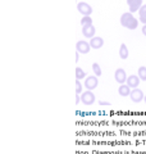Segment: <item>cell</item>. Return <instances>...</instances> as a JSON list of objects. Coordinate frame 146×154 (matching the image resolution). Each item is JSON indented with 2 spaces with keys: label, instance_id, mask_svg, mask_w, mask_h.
Returning <instances> with one entry per match:
<instances>
[{
  "label": "cell",
  "instance_id": "obj_14",
  "mask_svg": "<svg viewBox=\"0 0 146 154\" xmlns=\"http://www.w3.org/2000/svg\"><path fill=\"white\" fill-rule=\"evenodd\" d=\"M138 16H140V19H138V21H140V22H142L144 25H146V4H144V5L140 8Z\"/></svg>",
  "mask_w": 146,
  "mask_h": 154
},
{
  "label": "cell",
  "instance_id": "obj_10",
  "mask_svg": "<svg viewBox=\"0 0 146 154\" xmlns=\"http://www.w3.org/2000/svg\"><path fill=\"white\" fill-rule=\"evenodd\" d=\"M140 77L137 76V75H131V76H128L127 77V81H126V85L127 86H129L131 89H136L138 86V84H140Z\"/></svg>",
  "mask_w": 146,
  "mask_h": 154
},
{
  "label": "cell",
  "instance_id": "obj_1",
  "mask_svg": "<svg viewBox=\"0 0 146 154\" xmlns=\"http://www.w3.org/2000/svg\"><path fill=\"white\" fill-rule=\"evenodd\" d=\"M120 25L126 27V28H128V30H136L138 26V21H137V18H135L133 17V14L132 13H123L122 14V17H120Z\"/></svg>",
  "mask_w": 146,
  "mask_h": 154
},
{
  "label": "cell",
  "instance_id": "obj_13",
  "mask_svg": "<svg viewBox=\"0 0 146 154\" xmlns=\"http://www.w3.org/2000/svg\"><path fill=\"white\" fill-rule=\"evenodd\" d=\"M118 93H119V95L120 96H127V95H129L131 94V88L129 86H127V85H120L119 86V89H118Z\"/></svg>",
  "mask_w": 146,
  "mask_h": 154
},
{
  "label": "cell",
  "instance_id": "obj_21",
  "mask_svg": "<svg viewBox=\"0 0 146 154\" xmlns=\"http://www.w3.org/2000/svg\"><path fill=\"white\" fill-rule=\"evenodd\" d=\"M78 58H80V53L76 51V62H78Z\"/></svg>",
  "mask_w": 146,
  "mask_h": 154
},
{
  "label": "cell",
  "instance_id": "obj_7",
  "mask_svg": "<svg viewBox=\"0 0 146 154\" xmlns=\"http://www.w3.org/2000/svg\"><path fill=\"white\" fill-rule=\"evenodd\" d=\"M76 49H77V51H78V53H82V54H87V53L90 51V49H91L90 42L80 40V41L76 44Z\"/></svg>",
  "mask_w": 146,
  "mask_h": 154
},
{
  "label": "cell",
  "instance_id": "obj_6",
  "mask_svg": "<svg viewBox=\"0 0 146 154\" xmlns=\"http://www.w3.org/2000/svg\"><path fill=\"white\" fill-rule=\"evenodd\" d=\"M114 79H115V81L118 84L123 85L126 81H127V75H126V71L123 68H118L115 71V73H114Z\"/></svg>",
  "mask_w": 146,
  "mask_h": 154
},
{
  "label": "cell",
  "instance_id": "obj_23",
  "mask_svg": "<svg viewBox=\"0 0 146 154\" xmlns=\"http://www.w3.org/2000/svg\"><path fill=\"white\" fill-rule=\"evenodd\" d=\"M144 102H145V104H146V96H145V98H144Z\"/></svg>",
  "mask_w": 146,
  "mask_h": 154
},
{
  "label": "cell",
  "instance_id": "obj_11",
  "mask_svg": "<svg viewBox=\"0 0 146 154\" xmlns=\"http://www.w3.org/2000/svg\"><path fill=\"white\" fill-rule=\"evenodd\" d=\"M103 45H104V40H103V37H100V36L92 37L90 40V46L92 49H100V48H103Z\"/></svg>",
  "mask_w": 146,
  "mask_h": 154
},
{
  "label": "cell",
  "instance_id": "obj_8",
  "mask_svg": "<svg viewBox=\"0 0 146 154\" xmlns=\"http://www.w3.org/2000/svg\"><path fill=\"white\" fill-rule=\"evenodd\" d=\"M95 26L94 25H86V26H82V33L84 36L87 38H92L95 37Z\"/></svg>",
  "mask_w": 146,
  "mask_h": 154
},
{
  "label": "cell",
  "instance_id": "obj_16",
  "mask_svg": "<svg viewBox=\"0 0 146 154\" xmlns=\"http://www.w3.org/2000/svg\"><path fill=\"white\" fill-rule=\"evenodd\" d=\"M137 76L140 77L141 81H146V67H144V66L140 67L137 71Z\"/></svg>",
  "mask_w": 146,
  "mask_h": 154
},
{
  "label": "cell",
  "instance_id": "obj_4",
  "mask_svg": "<svg viewBox=\"0 0 146 154\" xmlns=\"http://www.w3.org/2000/svg\"><path fill=\"white\" fill-rule=\"evenodd\" d=\"M97 85H99V81H97V77H96V76H87V77H86L85 88H86L87 90L92 91L94 89L97 88Z\"/></svg>",
  "mask_w": 146,
  "mask_h": 154
},
{
  "label": "cell",
  "instance_id": "obj_19",
  "mask_svg": "<svg viewBox=\"0 0 146 154\" xmlns=\"http://www.w3.org/2000/svg\"><path fill=\"white\" fill-rule=\"evenodd\" d=\"M82 93V85L80 82V80H76V94H81Z\"/></svg>",
  "mask_w": 146,
  "mask_h": 154
},
{
  "label": "cell",
  "instance_id": "obj_20",
  "mask_svg": "<svg viewBox=\"0 0 146 154\" xmlns=\"http://www.w3.org/2000/svg\"><path fill=\"white\" fill-rule=\"evenodd\" d=\"M81 102V96L78 94H76V104H78Z\"/></svg>",
  "mask_w": 146,
  "mask_h": 154
},
{
  "label": "cell",
  "instance_id": "obj_9",
  "mask_svg": "<svg viewBox=\"0 0 146 154\" xmlns=\"http://www.w3.org/2000/svg\"><path fill=\"white\" fill-rule=\"evenodd\" d=\"M127 4L129 7V13H135L140 11V8L144 5L142 0H127Z\"/></svg>",
  "mask_w": 146,
  "mask_h": 154
},
{
  "label": "cell",
  "instance_id": "obj_18",
  "mask_svg": "<svg viewBox=\"0 0 146 154\" xmlns=\"http://www.w3.org/2000/svg\"><path fill=\"white\" fill-rule=\"evenodd\" d=\"M81 25L82 26H86V25H92V19L90 16H85V17H82L81 19Z\"/></svg>",
  "mask_w": 146,
  "mask_h": 154
},
{
  "label": "cell",
  "instance_id": "obj_17",
  "mask_svg": "<svg viewBox=\"0 0 146 154\" xmlns=\"http://www.w3.org/2000/svg\"><path fill=\"white\" fill-rule=\"evenodd\" d=\"M92 72L95 73L96 77H100V76H101V68H100V66L97 64V63L92 64Z\"/></svg>",
  "mask_w": 146,
  "mask_h": 154
},
{
  "label": "cell",
  "instance_id": "obj_15",
  "mask_svg": "<svg viewBox=\"0 0 146 154\" xmlns=\"http://www.w3.org/2000/svg\"><path fill=\"white\" fill-rule=\"evenodd\" d=\"M86 77V72L81 68V67H76V80H82Z\"/></svg>",
  "mask_w": 146,
  "mask_h": 154
},
{
  "label": "cell",
  "instance_id": "obj_22",
  "mask_svg": "<svg viewBox=\"0 0 146 154\" xmlns=\"http://www.w3.org/2000/svg\"><path fill=\"white\" fill-rule=\"evenodd\" d=\"M142 33L146 36V25H144V27H142Z\"/></svg>",
  "mask_w": 146,
  "mask_h": 154
},
{
  "label": "cell",
  "instance_id": "obj_12",
  "mask_svg": "<svg viewBox=\"0 0 146 154\" xmlns=\"http://www.w3.org/2000/svg\"><path fill=\"white\" fill-rule=\"evenodd\" d=\"M129 55V53H128V48L126 44H122L120 48H119V57L122 58V59H127Z\"/></svg>",
  "mask_w": 146,
  "mask_h": 154
},
{
  "label": "cell",
  "instance_id": "obj_2",
  "mask_svg": "<svg viewBox=\"0 0 146 154\" xmlns=\"http://www.w3.org/2000/svg\"><path fill=\"white\" fill-rule=\"evenodd\" d=\"M95 95H94V93L92 91H90V90H87V91H85V93H82V95H81V103H84L85 105H91L92 103H95Z\"/></svg>",
  "mask_w": 146,
  "mask_h": 154
},
{
  "label": "cell",
  "instance_id": "obj_3",
  "mask_svg": "<svg viewBox=\"0 0 146 154\" xmlns=\"http://www.w3.org/2000/svg\"><path fill=\"white\" fill-rule=\"evenodd\" d=\"M129 98H131V100H132L133 103H140V102H142V100H144L145 95H144V93H142V90H140L138 88H136V89L131 90Z\"/></svg>",
  "mask_w": 146,
  "mask_h": 154
},
{
  "label": "cell",
  "instance_id": "obj_5",
  "mask_svg": "<svg viewBox=\"0 0 146 154\" xmlns=\"http://www.w3.org/2000/svg\"><path fill=\"white\" fill-rule=\"evenodd\" d=\"M77 9H78V12L82 14V16H91V13H92V8L91 5H89L87 3L85 2H80L78 4H77Z\"/></svg>",
  "mask_w": 146,
  "mask_h": 154
}]
</instances>
